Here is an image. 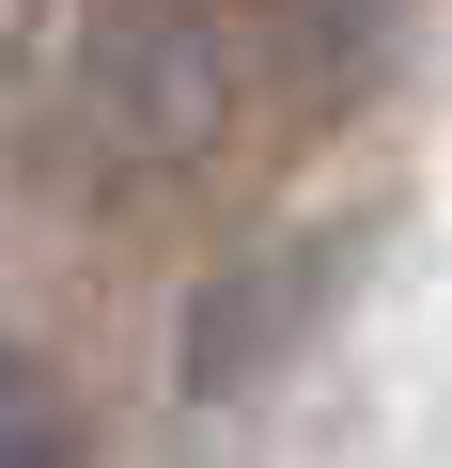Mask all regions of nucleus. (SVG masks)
Here are the masks:
<instances>
[{"mask_svg": "<svg viewBox=\"0 0 452 468\" xmlns=\"http://www.w3.org/2000/svg\"><path fill=\"white\" fill-rule=\"evenodd\" d=\"M0 468H79V421H63V390L0 344Z\"/></svg>", "mask_w": 452, "mask_h": 468, "instance_id": "obj_2", "label": "nucleus"}, {"mask_svg": "<svg viewBox=\"0 0 452 468\" xmlns=\"http://www.w3.org/2000/svg\"><path fill=\"white\" fill-rule=\"evenodd\" d=\"M281 32H297L312 79H359V48L390 32V0H281Z\"/></svg>", "mask_w": 452, "mask_h": 468, "instance_id": "obj_3", "label": "nucleus"}, {"mask_svg": "<svg viewBox=\"0 0 452 468\" xmlns=\"http://www.w3.org/2000/svg\"><path fill=\"white\" fill-rule=\"evenodd\" d=\"M218 110H235L218 0H94V32H79V125H94V156H125V172L203 156Z\"/></svg>", "mask_w": 452, "mask_h": 468, "instance_id": "obj_1", "label": "nucleus"}]
</instances>
